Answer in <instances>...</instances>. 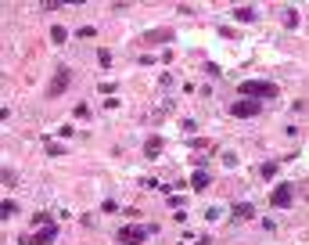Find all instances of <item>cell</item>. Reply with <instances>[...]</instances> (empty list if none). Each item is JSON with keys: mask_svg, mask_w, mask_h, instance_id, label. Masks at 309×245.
<instances>
[{"mask_svg": "<svg viewBox=\"0 0 309 245\" xmlns=\"http://www.w3.org/2000/svg\"><path fill=\"white\" fill-rule=\"evenodd\" d=\"M241 98H252V101H273L281 90H277V83H266V80H241Z\"/></svg>", "mask_w": 309, "mask_h": 245, "instance_id": "obj_1", "label": "cell"}, {"mask_svg": "<svg viewBox=\"0 0 309 245\" xmlns=\"http://www.w3.org/2000/svg\"><path fill=\"white\" fill-rule=\"evenodd\" d=\"M154 231V227H141V224H122L119 231H115V238L122 242V245H141L148 235Z\"/></svg>", "mask_w": 309, "mask_h": 245, "instance_id": "obj_2", "label": "cell"}, {"mask_svg": "<svg viewBox=\"0 0 309 245\" xmlns=\"http://www.w3.org/2000/svg\"><path fill=\"white\" fill-rule=\"evenodd\" d=\"M54 238H58V224L51 220V224H43L36 235H22V238H18V245H51Z\"/></svg>", "mask_w": 309, "mask_h": 245, "instance_id": "obj_3", "label": "cell"}, {"mask_svg": "<svg viewBox=\"0 0 309 245\" xmlns=\"http://www.w3.org/2000/svg\"><path fill=\"white\" fill-rule=\"evenodd\" d=\"M259 112H262V105L252 101V98H241V101L230 105V116H234V119H255Z\"/></svg>", "mask_w": 309, "mask_h": 245, "instance_id": "obj_4", "label": "cell"}, {"mask_svg": "<svg viewBox=\"0 0 309 245\" xmlns=\"http://www.w3.org/2000/svg\"><path fill=\"white\" fill-rule=\"evenodd\" d=\"M291 198H295V188H291V184L284 180V184H277V188L270 191V206H277V209L284 206V209H288V206H291Z\"/></svg>", "mask_w": 309, "mask_h": 245, "instance_id": "obj_5", "label": "cell"}, {"mask_svg": "<svg viewBox=\"0 0 309 245\" xmlns=\"http://www.w3.org/2000/svg\"><path fill=\"white\" fill-rule=\"evenodd\" d=\"M69 83H72V69H69V65H61V69H58V76L51 80V98H61V94L69 90Z\"/></svg>", "mask_w": 309, "mask_h": 245, "instance_id": "obj_6", "label": "cell"}, {"mask_svg": "<svg viewBox=\"0 0 309 245\" xmlns=\"http://www.w3.org/2000/svg\"><path fill=\"white\" fill-rule=\"evenodd\" d=\"M230 217H234V220H252L255 217V206L252 202H234V206H230Z\"/></svg>", "mask_w": 309, "mask_h": 245, "instance_id": "obj_7", "label": "cell"}, {"mask_svg": "<svg viewBox=\"0 0 309 245\" xmlns=\"http://www.w3.org/2000/svg\"><path fill=\"white\" fill-rule=\"evenodd\" d=\"M162 144H165V141H162L158 133H154V137H148V141H144V155H148V159H158V151H162Z\"/></svg>", "mask_w": 309, "mask_h": 245, "instance_id": "obj_8", "label": "cell"}, {"mask_svg": "<svg viewBox=\"0 0 309 245\" xmlns=\"http://www.w3.org/2000/svg\"><path fill=\"white\" fill-rule=\"evenodd\" d=\"M209 184H212V177H209L205 170H194V177H191V188H194V191H205Z\"/></svg>", "mask_w": 309, "mask_h": 245, "instance_id": "obj_9", "label": "cell"}, {"mask_svg": "<svg viewBox=\"0 0 309 245\" xmlns=\"http://www.w3.org/2000/svg\"><path fill=\"white\" fill-rule=\"evenodd\" d=\"M234 18H237L241 25H248V22L259 18V14H255V7H234Z\"/></svg>", "mask_w": 309, "mask_h": 245, "instance_id": "obj_10", "label": "cell"}, {"mask_svg": "<svg viewBox=\"0 0 309 245\" xmlns=\"http://www.w3.org/2000/svg\"><path fill=\"white\" fill-rule=\"evenodd\" d=\"M259 173H262V177H270V180H273L277 173H281V162H262V170H259Z\"/></svg>", "mask_w": 309, "mask_h": 245, "instance_id": "obj_11", "label": "cell"}, {"mask_svg": "<svg viewBox=\"0 0 309 245\" xmlns=\"http://www.w3.org/2000/svg\"><path fill=\"white\" fill-rule=\"evenodd\" d=\"M14 213H18V206H14L11 198H4V202H0V217L7 220V217H14Z\"/></svg>", "mask_w": 309, "mask_h": 245, "instance_id": "obj_12", "label": "cell"}, {"mask_svg": "<svg viewBox=\"0 0 309 245\" xmlns=\"http://www.w3.org/2000/svg\"><path fill=\"white\" fill-rule=\"evenodd\" d=\"M51 40H54V43H65V40H69V29H65V25H54V29H51Z\"/></svg>", "mask_w": 309, "mask_h": 245, "instance_id": "obj_13", "label": "cell"}, {"mask_svg": "<svg viewBox=\"0 0 309 245\" xmlns=\"http://www.w3.org/2000/svg\"><path fill=\"white\" fill-rule=\"evenodd\" d=\"M284 25H288V29H295V25H299V11H295V7H288V11H284Z\"/></svg>", "mask_w": 309, "mask_h": 245, "instance_id": "obj_14", "label": "cell"}, {"mask_svg": "<svg viewBox=\"0 0 309 245\" xmlns=\"http://www.w3.org/2000/svg\"><path fill=\"white\" fill-rule=\"evenodd\" d=\"M97 61L108 69V65H112V51H108V47H101V51H97Z\"/></svg>", "mask_w": 309, "mask_h": 245, "instance_id": "obj_15", "label": "cell"}, {"mask_svg": "<svg viewBox=\"0 0 309 245\" xmlns=\"http://www.w3.org/2000/svg\"><path fill=\"white\" fill-rule=\"evenodd\" d=\"M97 33V29L94 25H79V40H90V36H94Z\"/></svg>", "mask_w": 309, "mask_h": 245, "instance_id": "obj_16", "label": "cell"}, {"mask_svg": "<svg viewBox=\"0 0 309 245\" xmlns=\"http://www.w3.org/2000/svg\"><path fill=\"white\" fill-rule=\"evenodd\" d=\"M72 116H76V119H86V116H90V109H86V105H76Z\"/></svg>", "mask_w": 309, "mask_h": 245, "instance_id": "obj_17", "label": "cell"}, {"mask_svg": "<svg viewBox=\"0 0 309 245\" xmlns=\"http://www.w3.org/2000/svg\"><path fill=\"white\" fill-rule=\"evenodd\" d=\"M40 7H43V11H58V7H61V0H43Z\"/></svg>", "mask_w": 309, "mask_h": 245, "instance_id": "obj_18", "label": "cell"}, {"mask_svg": "<svg viewBox=\"0 0 309 245\" xmlns=\"http://www.w3.org/2000/svg\"><path fill=\"white\" fill-rule=\"evenodd\" d=\"M101 209H104V213H119V206L112 202V198H104V202H101Z\"/></svg>", "mask_w": 309, "mask_h": 245, "instance_id": "obj_19", "label": "cell"}, {"mask_svg": "<svg viewBox=\"0 0 309 245\" xmlns=\"http://www.w3.org/2000/svg\"><path fill=\"white\" fill-rule=\"evenodd\" d=\"M33 224H36V227H43V224H51V217H47V213H36Z\"/></svg>", "mask_w": 309, "mask_h": 245, "instance_id": "obj_20", "label": "cell"}, {"mask_svg": "<svg viewBox=\"0 0 309 245\" xmlns=\"http://www.w3.org/2000/svg\"><path fill=\"white\" fill-rule=\"evenodd\" d=\"M61 151H65V148H61V144H54V141H47V155H61Z\"/></svg>", "mask_w": 309, "mask_h": 245, "instance_id": "obj_21", "label": "cell"}, {"mask_svg": "<svg viewBox=\"0 0 309 245\" xmlns=\"http://www.w3.org/2000/svg\"><path fill=\"white\" fill-rule=\"evenodd\" d=\"M58 137H65V141H69V137H76V130L72 126H58Z\"/></svg>", "mask_w": 309, "mask_h": 245, "instance_id": "obj_22", "label": "cell"}, {"mask_svg": "<svg viewBox=\"0 0 309 245\" xmlns=\"http://www.w3.org/2000/svg\"><path fill=\"white\" fill-rule=\"evenodd\" d=\"M14 180H18V173H14V170H4V184H7V188H11Z\"/></svg>", "mask_w": 309, "mask_h": 245, "instance_id": "obj_23", "label": "cell"}, {"mask_svg": "<svg viewBox=\"0 0 309 245\" xmlns=\"http://www.w3.org/2000/svg\"><path fill=\"white\" fill-rule=\"evenodd\" d=\"M198 245H212V238H198Z\"/></svg>", "mask_w": 309, "mask_h": 245, "instance_id": "obj_24", "label": "cell"}, {"mask_svg": "<svg viewBox=\"0 0 309 245\" xmlns=\"http://www.w3.org/2000/svg\"><path fill=\"white\" fill-rule=\"evenodd\" d=\"M306 198H309V191H306Z\"/></svg>", "mask_w": 309, "mask_h": 245, "instance_id": "obj_25", "label": "cell"}]
</instances>
